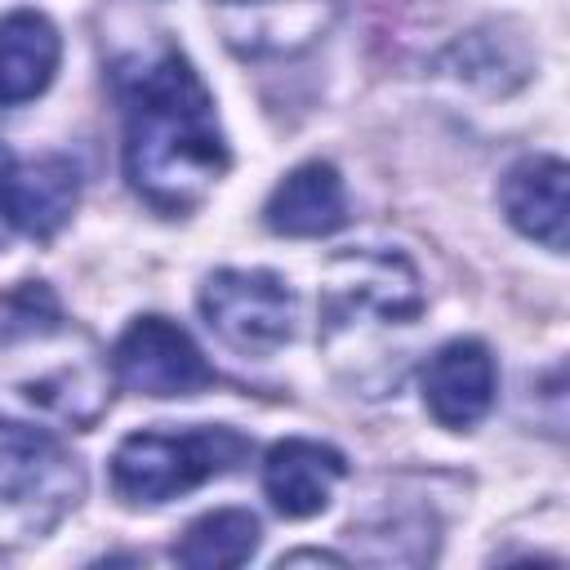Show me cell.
<instances>
[{
  "mask_svg": "<svg viewBox=\"0 0 570 570\" xmlns=\"http://www.w3.org/2000/svg\"><path fill=\"white\" fill-rule=\"evenodd\" d=\"M107 80L120 102V165L129 191L160 218L191 214L232 169L214 94L169 27L138 22L107 36Z\"/></svg>",
  "mask_w": 570,
  "mask_h": 570,
  "instance_id": "cell-1",
  "label": "cell"
},
{
  "mask_svg": "<svg viewBox=\"0 0 570 570\" xmlns=\"http://www.w3.org/2000/svg\"><path fill=\"white\" fill-rule=\"evenodd\" d=\"M254 454V441L232 423H191V428H138L129 432L107 463L111 494L129 508H156L178 494H191Z\"/></svg>",
  "mask_w": 570,
  "mask_h": 570,
  "instance_id": "cell-2",
  "label": "cell"
},
{
  "mask_svg": "<svg viewBox=\"0 0 570 570\" xmlns=\"http://www.w3.org/2000/svg\"><path fill=\"white\" fill-rule=\"evenodd\" d=\"M80 459L40 428L0 419V548L53 534L85 499Z\"/></svg>",
  "mask_w": 570,
  "mask_h": 570,
  "instance_id": "cell-3",
  "label": "cell"
},
{
  "mask_svg": "<svg viewBox=\"0 0 570 570\" xmlns=\"http://www.w3.org/2000/svg\"><path fill=\"white\" fill-rule=\"evenodd\" d=\"M428 307L423 276L401 249H343L321 272V334L334 338L356 321L414 325Z\"/></svg>",
  "mask_w": 570,
  "mask_h": 570,
  "instance_id": "cell-4",
  "label": "cell"
},
{
  "mask_svg": "<svg viewBox=\"0 0 570 570\" xmlns=\"http://www.w3.org/2000/svg\"><path fill=\"white\" fill-rule=\"evenodd\" d=\"M200 321L236 356H276L294 338L298 298L285 276L267 267H218L200 281L196 294Z\"/></svg>",
  "mask_w": 570,
  "mask_h": 570,
  "instance_id": "cell-5",
  "label": "cell"
},
{
  "mask_svg": "<svg viewBox=\"0 0 570 570\" xmlns=\"http://www.w3.org/2000/svg\"><path fill=\"white\" fill-rule=\"evenodd\" d=\"M111 370L129 392L160 396V401L165 396H196L214 383V365L205 361L196 338L160 312L134 316L120 330V338L111 347Z\"/></svg>",
  "mask_w": 570,
  "mask_h": 570,
  "instance_id": "cell-6",
  "label": "cell"
},
{
  "mask_svg": "<svg viewBox=\"0 0 570 570\" xmlns=\"http://www.w3.org/2000/svg\"><path fill=\"white\" fill-rule=\"evenodd\" d=\"M209 18L236 58L263 62L312 49L334 22V0H209Z\"/></svg>",
  "mask_w": 570,
  "mask_h": 570,
  "instance_id": "cell-7",
  "label": "cell"
},
{
  "mask_svg": "<svg viewBox=\"0 0 570 570\" xmlns=\"http://www.w3.org/2000/svg\"><path fill=\"white\" fill-rule=\"evenodd\" d=\"M419 387H423V410L445 432H468L490 414L499 392V370L481 338H450L428 356Z\"/></svg>",
  "mask_w": 570,
  "mask_h": 570,
  "instance_id": "cell-8",
  "label": "cell"
},
{
  "mask_svg": "<svg viewBox=\"0 0 570 570\" xmlns=\"http://www.w3.org/2000/svg\"><path fill=\"white\" fill-rule=\"evenodd\" d=\"M80 205V169L67 156L13 160L0 174V223L27 240H53Z\"/></svg>",
  "mask_w": 570,
  "mask_h": 570,
  "instance_id": "cell-9",
  "label": "cell"
},
{
  "mask_svg": "<svg viewBox=\"0 0 570 570\" xmlns=\"http://www.w3.org/2000/svg\"><path fill=\"white\" fill-rule=\"evenodd\" d=\"M343 476H347L343 450L312 436H285L263 459V494L285 521H307L325 512Z\"/></svg>",
  "mask_w": 570,
  "mask_h": 570,
  "instance_id": "cell-10",
  "label": "cell"
},
{
  "mask_svg": "<svg viewBox=\"0 0 570 570\" xmlns=\"http://www.w3.org/2000/svg\"><path fill=\"white\" fill-rule=\"evenodd\" d=\"M566 160L561 156H548V151H534V156H521L503 169L499 178V209L503 218L534 245L561 254L566 249Z\"/></svg>",
  "mask_w": 570,
  "mask_h": 570,
  "instance_id": "cell-11",
  "label": "cell"
},
{
  "mask_svg": "<svg viewBox=\"0 0 570 570\" xmlns=\"http://www.w3.org/2000/svg\"><path fill=\"white\" fill-rule=\"evenodd\" d=\"M263 223L289 240H316L347 223V187L330 160L294 165L263 200Z\"/></svg>",
  "mask_w": 570,
  "mask_h": 570,
  "instance_id": "cell-12",
  "label": "cell"
},
{
  "mask_svg": "<svg viewBox=\"0 0 570 570\" xmlns=\"http://www.w3.org/2000/svg\"><path fill=\"white\" fill-rule=\"evenodd\" d=\"M62 62V36L40 9H13L0 18V107L40 98Z\"/></svg>",
  "mask_w": 570,
  "mask_h": 570,
  "instance_id": "cell-13",
  "label": "cell"
},
{
  "mask_svg": "<svg viewBox=\"0 0 570 570\" xmlns=\"http://www.w3.org/2000/svg\"><path fill=\"white\" fill-rule=\"evenodd\" d=\"M441 71H450L454 80L485 89V94H508L517 85L530 80L534 71V53L525 45L521 31H508L503 22H485L476 31H468L463 40H454L441 58Z\"/></svg>",
  "mask_w": 570,
  "mask_h": 570,
  "instance_id": "cell-14",
  "label": "cell"
},
{
  "mask_svg": "<svg viewBox=\"0 0 570 570\" xmlns=\"http://www.w3.org/2000/svg\"><path fill=\"white\" fill-rule=\"evenodd\" d=\"M258 539H263V525L249 508H214L178 534L174 561L191 570H232L258 552Z\"/></svg>",
  "mask_w": 570,
  "mask_h": 570,
  "instance_id": "cell-15",
  "label": "cell"
},
{
  "mask_svg": "<svg viewBox=\"0 0 570 570\" xmlns=\"http://www.w3.org/2000/svg\"><path fill=\"white\" fill-rule=\"evenodd\" d=\"M298 561H330V566H343V557H334V552H316V548H303V552L281 557V566H298Z\"/></svg>",
  "mask_w": 570,
  "mask_h": 570,
  "instance_id": "cell-16",
  "label": "cell"
}]
</instances>
